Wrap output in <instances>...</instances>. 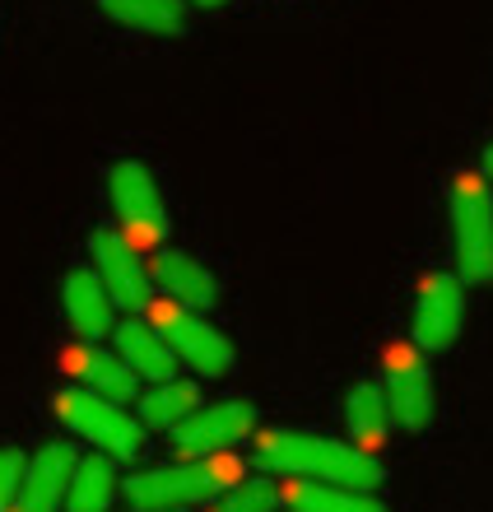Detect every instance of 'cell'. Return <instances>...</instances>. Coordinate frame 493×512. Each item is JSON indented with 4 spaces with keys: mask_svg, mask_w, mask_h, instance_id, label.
Masks as SVG:
<instances>
[{
    "mask_svg": "<svg viewBox=\"0 0 493 512\" xmlns=\"http://www.w3.org/2000/svg\"><path fill=\"white\" fill-rule=\"evenodd\" d=\"M284 503L294 512H387V503L377 494L345 485H317V480H298L294 489H284Z\"/></svg>",
    "mask_w": 493,
    "mask_h": 512,
    "instance_id": "obj_20",
    "label": "cell"
},
{
    "mask_svg": "<svg viewBox=\"0 0 493 512\" xmlns=\"http://www.w3.org/2000/svg\"><path fill=\"white\" fill-rule=\"evenodd\" d=\"M112 350L121 354V364L131 368L140 382L177 378V354L168 350V340L154 331L149 317H135V312L117 317V326H112Z\"/></svg>",
    "mask_w": 493,
    "mask_h": 512,
    "instance_id": "obj_14",
    "label": "cell"
},
{
    "mask_svg": "<svg viewBox=\"0 0 493 512\" xmlns=\"http://www.w3.org/2000/svg\"><path fill=\"white\" fill-rule=\"evenodd\" d=\"M112 24L149 33V38H182L187 33V0H98Z\"/></svg>",
    "mask_w": 493,
    "mask_h": 512,
    "instance_id": "obj_19",
    "label": "cell"
},
{
    "mask_svg": "<svg viewBox=\"0 0 493 512\" xmlns=\"http://www.w3.org/2000/svg\"><path fill=\"white\" fill-rule=\"evenodd\" d=\"M200 405H205V396H200L196 382H187V378L149 382V387L135 396V419L145 424V433L149 429L154 433H177L191 415H196Z\"/></svg>",
    "mask_w": 493,
    "mask_h": 512,
    "instance_id": "obj_16",
    "label": "cell"
},
{
    "mask_svg": "<svg viewBox=\"0 0 493 512\" xmlns=\"http://www.w3.org/2000/svg\"><path fill=\"white\" fill-rule=\"evenodd\" d=\"M466 331V284L456 270H428L410 312V336L419 354H447Z\"/></svg>",
    "mask_w": 493,
    "mask_h": 512,
    "instance_id": "obj_7",
    "label": "cell"
},
{
    "mask_svg": "<svg viewBox=\"0 0 493 512\" xmlns=\"http://www.w3.org/2000/svg\"><path fill=\"white\" fill-rule=\"evenodd\" d=\"M52 410L80 443H89L103 457L140 461V452H145V424L131 410H121L117 401H103L84 387H66L52 396Z\"/></svg>",
    "mask_w": 493,
    "mask_h": 512,
    "instance_id": "obj_4",
    "label": "cell"
},
{
    "mask_svg": "<svg viewBox=\"0 0 493 512\" xmlns=\"http://www.w3.org/2000/svg\"><path fill=\"white\" fill-rule=\"evenodd\" d=\"M452 261L461 284L493 280V187L480 173H456L447 191Z\"/></svg>",
    "mask_w": 493,
    "mask_h": 512,
    "instance_id": "obj_3",
    "label": "cell"
},
{
    "mask_svg": "<svg viewBox=\"0 0 493 512\" xmlns=\"http://www.w3.org/2000/svg\"><path fill=\"white\" fill-rule=\"evenodd\" d=\"M89 256H94V275L103 280V289L112 294L117 312H140L149 308L154 298V284H149V266L140 247L126 238L121 229L103 224V229L89 233Z\"/></svg>",
    "mask_w": 493,
    "mask_h": 512,
    "instance_id": "obj_9",
    "label": "cell"
},
{
    "mask_svg": "<svg viewBox=\"0 0 493 512\" xmlns=\"http://www.w3.org/2000/svg\"><path fill=\"white\" fill-rule=\"evenodd\" d=\"M480 177H484V182H489V187H493V140H489V145H484V159H480Z\"/></svg>",
    "mask_w": 493,
    "mask_h": 512,
    "instance_id": "obj_23",
    "label": "cell"
},
{
    "mask_svg": "<svg viewBox=\"0 0 493 512\" xmlns=\"http://www.w3.org/2000/svg\"><path fill=\"white\" fill-rule=\"evenodd\" d=\"M252 433H256L252 401H214V405H200L196 415L173 433V447L177 457H228Z\"/></svg>",
    "mask_w": 493,
    "mask_h": 512,
    "instance_id": "obj_10",
    "label": "cell"
},
{
    "mask_svg": "<svg viewBox=\"0 0 493 512\" xmlns=\"http://www.w3.org/2000/svg\"><path fill=\"white\" fill-rule=\"evenodd\" d=\"M382 396H387L391 424L400 429H428L433 415H438V387H433V373H428V359L414 345H391L387 359H382Z\"/></svg>",
    "mask_w": 493,
    "mask_h": 512,
    "instance_id": "obj_8",
    "label": "cell"
},
{
    "mask_svg": "<svg viewBox=\"0 0 493 512\" xmlns=\"http://www.w3.org/2000/svg\"><path fill=\"white\" fill-rule=\"evenodd\" d=\"M75 457L80 452L70 443H47L33 457H24V475H19V494H14L10 512H61L66 508V485H70Z\"/></svg>",
    "mask_w": 493,
    "mask_h": 512,
    "instance_id": "obj_11",
    "label": "cell"
},
{
    "mask_svg": "<svg viewBox=\"0 0 493 512\" xmlns=\"http://www.w3.org/2000/svg\"><path fill=\"white\" fill-rule=\"evenodd\" d=\"M107 201H112V215H117V229L135 247L163 243L168 205H163V191L154 182V173L140 159H117L107 168Z\"/></svg>",
    "mask_w": 493,
    "mask_h": 512,
    "instance_id": "obj_5",
    "label": "cell"
},
{
    "mask_svg": "<svg viewBox=\"0 0 493 512\" xmlns=\"http://www.w3.org/2000/svg\"><path fill=\"white\" fill-rule=\"evenodd\" d=\"M247 475V466L233 457H177L149 471H135L121 480V499L135 512H182L196 503H214L224 489H233Z\"/></svg>",
    "mask_w": 493,
    "mask_h": 512,
    "instance_id": "obj_2",
    "label": "cell"
},
{
    "mask_svg": "<svg viewBox=\"0 0 493 512\" xmlns=\"http://www.w3.org/2000/svg\"><path fill=\"white\" fill-rule=\"evenodd\" d=\"M252 438H256V447H252L256 466L270 475H294V480H317V485H345V489H363V494H377V485L387 480L377 457L359 452L354 443L326 438V433L261 429Z\"/></svg>",
    "mask_w": 493,
    "mask_h": 512,
    "instance_id": "obj_1",
    "label": "cell"
},
{
    "mask_svg": "<svg viewBox=\"0 0 493 512\" xmlns=\"http://www.w3.org/2000/svg\"><path fill=\"white\" fill-rule=\"evenodd\" d=\"M149 284L168 294V303L191 312H210L219 303V280L200 266L191 252H177V247H163L154 261H149Z\"/></svg>",
    "mask_w": 493,
    "mask_h": 512,
    "instance_id": "obj_12",
    "label": "cell"
},
{
    "mask_svg": "<svg viewBox=\"0 0 493 512\" xmlns=\"http://www.w3.org/2000/svg\"><path fill=\"white\" fill-rule=\"evenodd\" d=\"M61 308L80 340H103L117 326V303L94 275V266H70L61 280Z\"/></svg>",
    "mask_w": 493,
    "mask_h": 512,
    "instance_id": "obj_13",
    "label": "cell"
},
{
    "mask_svg": "<svg viewBox=\"0 0 493 512\" xmlns=\"http://www.w3.org/2000/svg\"><path fill=\"white\" fill-rule=\"evenodd\" d=\"M149 322H154V331L168 340V350H173L177 359H187L205 382L228 378V368H233V345H228V336L219 326L205 322V312L177 308V303L163 298V303L149 308Z\"/></svg>",
    "mask_w": 493,
    "mask_h": 512,
    "instance_id": "obj_6",
    "label": "cell"
},
{
    "mask_svg": "<svg viewBox=\"0 0 493 512\" xmlns=\"http://www.w3.org/2000/svg\"><path fill=\"white\" fill-rule=\"evenodd\" d=\"M345 433L349 443L377 457L387 447V433H391V410H387V396H382V382H354L345 391Z\"/></svg>",
    "mask_w": 493,
    "mask_h": 512,
    "instance_id": "obj_17",
    "label": "cell"
},
{
    "mask_svg": "<svg viewBox=\"0 0 493 512\" xmlns=\"http://www.w3.org/2000/svg\"><path fill=\"white\" fill-rule=\"evenodd\" d=\"M66 373L70 378H80V387L94 391V396H103V401L131 405L135 396H140V378L121 364L117 350H103L98 340H84V345L66 350Z\"/></svg>",
    "mask_w": 493,
    "mask_h": 512,
    "instance_id": "obj_15",
    "label": "cell"
},
{
    "mask_svg": "<svg viewBox=\"0 0 493 512\" xmlns=\"http://www.w3.org/2000/svg\"><path fill=\"white\" fill-rule=\"evenodd\" d=\"M284 503V489L275 480H252V475H242L233 489H224L219 499H214L210 512H280Z\"/></svg>",
    "mask_w": 493,
    "mask_h": 512,
    "instance_id": "obj_21",
    "label": "cell"
},
{
    "mask_svg": "<svg viewBox=\"0 0 493 512\" xmlns=\"http://www.w3.org/2000/svg\"><path fill=\"white\" fill-rule=\"evenodd\" d=\"M19 475H24V452H19V447H0V512L14 508Z\"/></svg>",
    "mask_w": 493,
    "mask_h": 512,
    "instance_id": "obj_22",
    "label": "cell"
},
{
    "mask_svg": "<svg viewBox=\"0 0 493 512\" xmlns=\"http://www.w3.org/2000/svg\"><path fill=\"white\" fill-rule=\"evenodd\" d=\"M131 512H135V508H131Z\"/></svg>",
    "mask_w": 493,
    "mask_h": 512,
    "instance_id": "obj_25",
    "label": "cell"
},
{
    "mask_svg": "<svg viewBox=\"0 0 493 512\" xmlns=\"http://www.w3.org/2000/svg\"><path fill=\"white\" fill-rule=\"evenodd\" d=\"M191 5H196V10H224L228 0H191Z\"/></svg>",
    "mask_w": 493,
    "mask_h": 512,
    "instance_id": "obj_24",
    "label": "cell"
},
{
    "mask_svg": "<svg viewBox=\"0 0 493 512\" xmlns=\"http://www.w3.org/2000/svg\"><path fill=\"white\" fill-rule=\"evenodd\" d=\"M117 499H121L117 461L103 457V452L75 457V466H70V485H66V512H112Z\"/></svg>",
    "mask_w": 493,
    "mask_h": 512,
    "instance_id": "obj_18",
    "label": "cell"
}]
</instances>
